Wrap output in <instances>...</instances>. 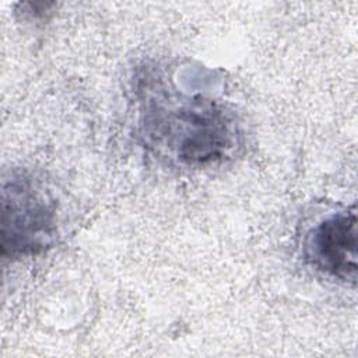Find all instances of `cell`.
Returning <instances> with one entry per match:
<instances>
[{
	"mask_svg": "<svg viewBox=\"0 0 358 358\" xmlns=\"http://www.w3.org/2000/svg\"><path fill=\"white\" fill-rule=\"evenodd\" d=\"M3 256L36 255L50 245L56 231L53 203L31 179L17 176L3 185Z\"/></svg>",
	"mask_w": 358,
	"mask_h": 358,
	"instance_id": "obj_1",
	"label": "cell"
},
{
	"mask_svg": "<svg viewBox=\"0 0 358 358\" xmlns=\"http://www.w3.org/2000/svg\"><path fill=\"white\" fill-rule=\"evenodd\" d=\"M303 253L316 270L345 281H357V215L343 211L324 218L310 229Z\"/></svg>",
	"mask_w": 358,
	"mask_h": 358,
	"instance_id": "obj_2",
	"label": "cell"
}]
</instances>
